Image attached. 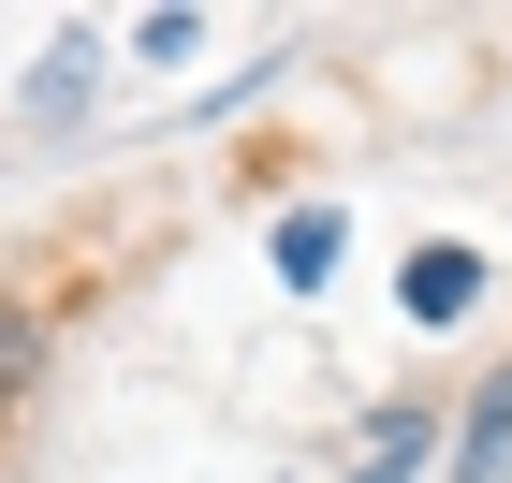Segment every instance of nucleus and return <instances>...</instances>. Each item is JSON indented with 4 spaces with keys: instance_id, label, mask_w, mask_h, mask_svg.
Segmentation results:
<instances>
[{
    "instance_id": "nucleus-1",
    "label": "nucleus",
    "mask_w": 512,
    "mask_h": 483,
    "mask_svg": "<svg viewBox=\"0 0 512 483\" xmlns=\"http://www.w3.org/2000/svg\"><path fill=\"white\" fill-rule=\"evenodd\" d=\"M439 440H454V396H366V425L337 440V483H425L439 469Z\"/></svg>"
},
{
    "instance_id": "nucleus-2",
    "label": "nucleus",
    "mask_w": 512,
    "mask_h": 483,
    "mask_svg": "<svg viewBox=\"0 0 512 483\" xmlns=\"http://www.w3.org/2000/svg\"><path fill=\"white\" fill-rule=\"evenodd\" d=\"M483 293H498V264H483V235H425L410 264H395V308L425 322V337H454V322H469Z\"/></svg>"
},
{
    "instance_id": "nucleus-3",
    "label": "nucleus",
    "mask_w": 512,
    "mask_h": 483,
    "mask_svg": "<svg viewBox=\"0 0 512 483\" xmlns=\"http://www.w3.org/2000/svg\"><path fill=\"white\" fill-rule=\"evenodd\" d=\"M439 483H512V352H483V366H469L454 440H439Z\"/></svg>"
},
{
    "instance_id": "nucleus-4",
    "label": "nucleus",
    "mask_w": 512,
    "mask_h": 483,
    "mask_svg": "<svg viewBox=\"0 0 512 483\" xmlns=\"http://www.w3.org/2000/svg\"><path fill=\"white\" fill-rule=\"evenodd\" d=\"M264 264H278V293H322V279H337V264H352V205H278V220H264Z\"/></svg>"
},
{
    "instance_id": "nucleus-5",
    "label": "nucleus",
    "mask_w": 512,
    "mask_h": 483,
    "mask_svg": "<svg viewBox=\"0 0 512 483\" xmlns=\"http://www.w3.org/2000/svg\"><path fill=\"white\" fill-rule=\"evenodd\" d=\"M103 74H118V44H103V30H59V44L30 59V88H15V118H30V132L88 118V88H103Z\"/></svg>"
},
{
    "instance_id": "nucleus-6",
    "label": "nucleus",
    "mask_w": 512,
    "mask_h": 483,
    "mask_svg": "<svg viewBox=\"0 0 512 483\" xmlns=\"http://www.w3.org/2000/svg\"><path fill=\"white\" fill-rule=\"evenodd\" d=\"M176 59H205V15L191 0H147V15L118 30V74H176Z\"/></svg>"
},
{
    "instance_id": "nucleus-7",
    "label": "nucleus",
    "mask_w": 512,
    "mask_h": 483,
    "mask_svg": "<svg viewBox=\"0 0 512 483\" xmlns=\"http://www.w3.org/2000/svg\"><path fill=\"white\" fill-rule=\"evenodd\" d=\"M30 381H44V308H30V293H0V410L30 396Z\"/></svg>"
}]
</instances>
